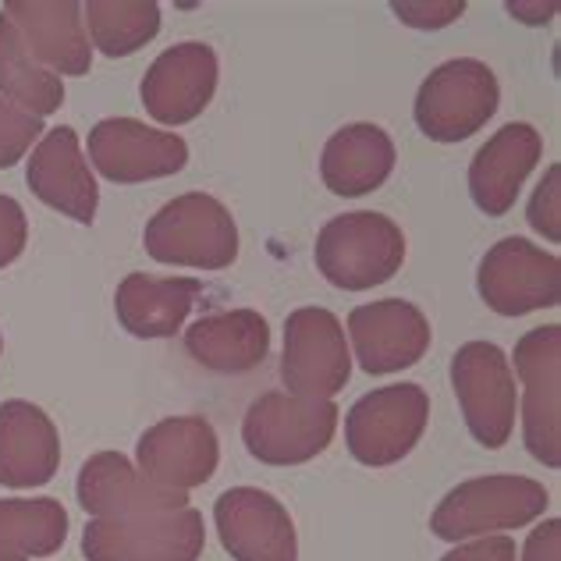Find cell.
<instances>
[{
  "label": "cell",
  "mask_w": 561,
  "mask_h": 561,
  "mask_svg": "<svg viewBox=\"0 0 561 561\" xmlns=\"http://www.w3.org/2000/svg\"><path fill=\"white\" fill-rule=\"evenodd\" d=\"M440 561H515V543H512V537L466 540L455 551H448Z\"/></svg>",
  "instance_id": "obj_32"
},
{
  "label": "cell",
  "mask_w": 561,
  "mask_h": 561,
  "mask_svg": "<svg viewBox=\"0 0 561 561\" xmlns=\"http://www.w3.org/2000/svg\"><path fill=\"white\" fill-rule=\"evenodd\" d=\"M93 168L114 185H139L179 174L188 164V146L182 136L150 128L136 117H103L90 131Z\"/></svg>",
  "instance_id": "obj_11"
},
{
  "label": "cell",
  "mask_w": 561,
  "mask_h": 561,
  "mask_svg": "<svg viewBox=\"0 0 561 561\" xmlns=\"http://www.w3.org/2000/svg\"><path fill=\"white\" fill-rule=\"evenodd\" d=\"M348 334L356 359L370 377L398 374L416 366L431 348V320L405 299H380L348 313Z\"/></svg>",
  "instance_id": "obj_14"
},
{
  "label": "cell",
  "mask_w": 561,
  "mask_h": 561,
  "mask_svg": "<svg viewBox=\"0 0 561 561\" xmlns=\"http://www.w3.org/2000/svg\"><path fill=\"white\" fill-rule=\"evenodd\" d=\"M558 540H561V523L548 519L543 526H537L526 540L523 561H558Z\"/></svg>",
  "instance_id": "obj_33"
},
{
  "label": "cell",
  "mask_w": 561,
  "mask_h": 561,
  "mask_svg": "<svg viewBox=\"0 0 561 561\" xmlns=\"http://www.w3.org/2000/svg\"><path fill=\"white\" fill-rule=\"evenodd\" d=\"M480 299L501 317H526L561 299V260L526 239H501L477 271Z\"/></svg>",
  "instance_id": "obj_10"
},
{
  "label": "cell",
  "mask_w": 561,
  "mask_h": 561,
  "mask_svg": "<svg viewBox=\"0 0 561 561\" xmlns=\"http://www.w3.org/2000/svg\"><path fill=\"white\" fill-rule=\"evenodd\" d=\"M28 242V220L19 199L0 196V271L11 267L25 253Z\"/></svg>",
  "instance_id": "obj_29"
},
{
  "label": "cell",
  "mask_w": 561,
  "mask_h": 561,
  "mask_svg": "<svg viewBox=\"0 0 561 561\" xmlns=\"http://www.w3.org/2000/svg\"><path fill=\"white\" fill-rule=\"evenodd\" d=\"M558 168L548 171V179L537 185V196L529 203V225L534 231H540L548 242L561 239V225H558Z\"/></svg>",
  "instance_id": "obj_30"
},
{
  "label": "cell",
  "mask_w": 561,
  "mask_h": 561,
  "mask_svg": "<svg viewBox=\"0 0 561 561\" xmlns=\"http://www.w3.org/2000/svg\"><path fill=\"white\" fill-rule=\"evenodd\" d=\"M558 348L561 328H534L515 345V374L523 380V437L537 462L561 466V437H558Z\"/></svg>",
  "instance_id": "obj_16"
},
{
  "label": "cell",
  "mask_w": 561,
  "mask_h": 561,
  "mask_svg": "<svg viewBox=\"0 0 561 561\" xmlns=\"http://www.w3.org/2000/svg\"><path fill=\"white\" fill-rule=\"evenodd\" d=\"M25 182L33 188L39 203H47L50 210H61L79 225H93L100 188L90 164L82 157L79 131L68 125H57L54 131H43L39 146L28 160Z\"/></svg>",
  "instance_id": "obj_18"
},
{
  "label": "cell",
  "mask_w": 561,
  "mask_h": 561,
  "mask_svg": "<svg viewBox=\"0 0 561 561\" xmlns=\"http://www.w3.org/2000/svg\"><path fill=\"white\" fill-rule=\"evenodd\" d=\"M79 505L93 519H139L188 508L185 491H168L146 480L122 451H96L79 469Z\"/></svg>",
  "instance_id": "obj_17"
},
{
  "label": "cell",
  "mask_w": 561,
  "mask_h": 561,
  "mask_svg": "<svg viewBox=\"0 0 561 561\" xmlns=\"http://www.w3.org/2000/svg\"><path fill=\"white\" fill-rule=\"evenodd\" d=\"M451 388L477 445L497 451L515 426V374L494 342H469L451 359Z\"/></svg>",
  "instance_id": "obj_8"
},
{
  "label": "cell",
  "mask_w": 561,
  "mask_h": 561,
  "mask_svg": "<svg viewBox=\"0 0 561 561\" xmlns=\"http://www.w3.org/2000/svg\"><path fill=\"white\" fill-rule=\"evenodd\" d=\"M68 540V512L54 497L0 501V551L19 558H50Z\"/></svg>",
  "instance_id": "obj_26"
},
{
  "label": "cell",
  "mask_w": 561,
  "mask_h": 561,
  "mask_svg": "<svg viewBox=\"0 0 561 561\" xmlns=\"http://www.w3.org/2000/svg\"><path fill=\"white\" fill-rule=\"evenodd\" d=\"M548 512L543 483L515 472H494L459 483L431 515V534L440 540H469L497 529H519Z\"/></svg>",
  "instance_id": "obj_3"
},
{
  "label": "cell",
  "mask_w": 561,
  "mask_h": 561,
  "mask_svg": "<svg viewBox=\"0 0 561 561\" xmlns=\"http://www.w3.org/2000/svg\"><path fill=\"white\" fill-rule=\"evenodd\" d=\"M203 295L196 277H153L128 274L114 295L117 323L136 337H171L182 331L185 317Z\"/></svg>",
  "instance_id": "obj_24"
},
{
  "label": "cell",
  "mask_w": 561,
  "mask_h": 561,
  "mask_svg": "<svg viewBox=\"0 0 561 561\" xmlns=\"http://www.w3.org/2000/svg\"><path fill=\"white\" fill-rule=\"evenodd\" d=\"M203 548L206 526L192 505L139 519H90L82 529L90 561H196Z\"/></svg>",
  "instance_id": "obj_7"
},
{
  "label": "cell",
  "mask_w": 561,
  "mask_h": 561,
  "mask_svg": "<svg viewBox=\"0 0 561 561\" xmlns=\"http://www.w3.org/2000/svg\"><path fill=\"white\" fill-rule=\"evenodd\" d=\"M214 523L234 561H299V537L288 508L256 486H231L217 497Z\"/></svg>",
  "instance_id": "obj_12"
},
{
  "label": "cell",
  "mask_w": 561,
  "mask_h": 561,
  "mask_svg": "<svg viewBox=\"0 0 561 561\" xmlns=\"http://www.w3.org/2000/svg\"><path fill=\"white\" fill-rule=\"evenodd\" d=\"M497 76L477 57H455L423 79L412 117L426 139L462 142L497 114Z\"/></svg>",
  "instance_id": "obj_5"
},
{
  "label": "cell",
  "mask_w": 561,
  "mask_h": 561,
  "mask_svg": "<svg viewBox=\"0 0 561 561\" xmlns=\"http://www.w3.org/2000/svg\"><path fill=\"white\" fill-rule=\"evenodd\" d=\"M352 377L348 342L331 309L302 306L285 320V356H280V380L288 394L331 398L345 391Z\"/></svg>",
  "instance_id": "obj_9"
},
{
  "label": "cell",
  "mask_w": 561,
  "mask_h": 561,
  "mask_svg": "<svg viewBox=\"0 0 561 561\" xmlns=\"http://www.w3.org/2000/svg\"><path fill=\"white\" fill-rule=\"evenodd\" d=\"M0 352H4V337H0Z\"/></svg>",
  "instance_id": "obj_36"
},
{
  "label": "cell",
  "mask_w": 561,
  "mask_h": 561,
  "mask_svg": "<svg viewBox=\"0 0 561 561\" xmlns=\"http://www.w3.org/2000/svg\"><path fill=\"white\" fill-rule=\"evenodd\" d=\"M540 131L526 122H512L486 139L469 164V196L486 217H505L529 171L540 164Z\"/></svg>",
  "instance_id": "obj_20"
},
{
  "label": "cell",
  "mask_w": 561,
  "mask_h": 561,
  "mask_svg": "<svg viewBox=\"0 0 561 561\" xmlns=\"http://www.w3.org/2000/svg\"><path fill=\"white\" fill-rule=\"evenodd\" d=\"M139 472L168 491H192L210 483L220 462L217 431L203 416H171L153 423L136 445Z\"/></svg>",
  "instance_id": "obj_15"
},
{
  "label": "cell",
  "mask_w": 561,
  "mask_h": 561,
  "mask_svg": "<svg viewBox=\"0 0 561 561\" xmlns=\"http://www.w3.org/2000/svg\"><path fill=\"white\" fill-rule=\"evenodd\" d=\"M313 256L334 288L366 291L402 271L405 234L391 217L374 210L342 214L320 228Z\"/></svg>",
  "instance_id": "obj_2"
},
{
  "label": "cell",
  "mask_w": 561,
  "mask_h": 561,
  "mask_svg": "<svg viewBox=\"0 0 561 561\" xmlns=\"http://www.w3.org/2000/svg\"><path fill=\"white\" fill-rule=\"evenodd\" d=\"M394 171V142L374 122H352L337 128L323 146L320 179L334 196L356 199L380 188Z\"/></svg>",
  "instance_id": "obj_22"
},
{
  "label": "cell",
  "mask_w": 561,
  "mask_h": 561,
  "mask_svg": "<svg viewBox=\"0 0 561 561\" xmlns=\"http://www.w3.org/2000/svg\"><path fill=\"white\" fill-rule=\"evenodd\" d=\"M85 36H93V47L107 57H128L142 50L160 33V8L153 0H93L82 8Z\"/></svg>",
  "instance_id": "obj_27"
},
{
  "label": "cell",
  "mask_w": 561,
  "mask_h": 561,
  "mask_svg": "<svg viewBox=\"0 0 561 561\" xmlns=\"http://www.w3.org/2000/svg\"><path fill=\"white\" fill-rule=\"evenodd\" d=\"M36 139H43V117L14 107L0 96V171L19 164Z\"/></svg>",
  "instance_id": "obj_28"
},
{
  "label": "cell",
  "mask_w": 561,
  "mask_h": 561,
  "mask_svg": "<svg viewBox=\"0 0 561 561\" xmlns=\"http://www.w3.org/2000/svg\"><path fill=\"white\" fill-rule=\"evenodd\" d=\"M142 245L157 263L171 267L225 271L239 260V225L220 199L185 192L150 217Z\"/></svg>",
  "instance_id": "obj_1"
},
{
  "label": "cell",
  "mask_w": 561,
  "mask_h": 561,
  "mask_svg": "<svg viewBox=\"0 0 561 561\" xmlns=\"http://www.w3.org/2000/svg\"><path fill=\"white\" fill-rule=\"evenodd\" d=\"M4 14L19 28L22 43L36 61L54 76H85L93 68L90 36H85L82 4L61 0V4H43V0H8Z\"/></svg>",
  "instance_id": "obj_19"
},
{
  "label": "cell",
  "mask_w": 561,
  "mask_h": 561,
  "mask_svg": "<svg viewBox=\"0 0 561 561\" xmlns=\"http://www.w3.org/2000/svg\"><path fill=\"white\" fill-rule=\"evenodd\" d=\"M217 93V54L206 43H174L146 68L139 85L146 114L160 125H188L210 107Z\"/></svg>",
  "instance_id": "obj_13"
},
{
  "label": "cell",
  "mask_w": 561,
  "mask_h": 561,
  "mask_svg": "<svg viewBox=\"0 0 561 561\" xmlns=\"http://www.w3.org/2000/svg\"><path fill=\"white\" fill-rule=\"evenodd\" d=\"M185 352L203 370L249 374L267 359L271 323L256 309H228L196 320L185 331Z\"/></svg>",
  "instance_id": "obj_23"
},
{
  "label": "cell",
  "mask_w": 561,
  "mask_h": 561,
  "mask_svg": "<svg viewBox=\"0 0 561 561\" xmlns=\"http://www.w3.org/2000/svg\"><path fill=\"white\" fill-rule=\"evenodd\" d=\"M431 398L420 383H391L363 394L345 416V445L363 466H394L420 445Z\"/></svg>",
  "instance_id": "obj_6"
},
{
  "label": "cell",
  "mask_w": 561,
  "mask_h": 561,
  "mask_svg": "<svg viewBox=\"0 0 561 561\" xmlns=\"http://www.w3.org/2000/svg\"><path fill=\"white\" fill-rule=\"evenodd\" d=\"M0 96L36 117L61 111L65 103V82L28 54L4 11H0Z\"/></svg>",
  "instance_id": "obj_25"
},
{
  "label": "cell",
  "mask_w": 561,
  "mask_h": 561,
  "mask_svg": "<svg viewBox=\"0 0 561 561\" xmlns=\"http://www.w3.org/2000/svg\"><path fill=\"white\" fill-rule=\"evenodd\" d=\"M61 466V434L33 402L11 398L0 405V483L33 491L54 480Z\"/></svg>",
  "instance_id": "obj_21"
},
{
  "label": "cell",
  "mask_w": 561,
  "mask_h": 561,
  "mask_svg": "<svg viewBox=\"0 0 561 561\" xmlns=\"http://www.w3.org/2000/svg\"><path fill=\"white\" fill-rule=\"evenodd\" d=\"M337 431V405L328 398L267 391L249 405L242 440L267 466H302L328 451Z\"/></svg>",
  "instance_id": "obj_4"
},
{
  "label": "cell",
  "mask_w": 561,
  "mask_h": 561,
  "mask_svg": "<svg viewBox=\"0 0 561 561\" xmlns=\"http://www.w3.org/2000/svg\"><path fill=\"white\" fill-rule=\"evenodd\" d=\"M391 11L412 28H445L466 11L462 0H445V4H391Z\"/></svg>",
  "instance_id": "obj_31"
},
{
  "label": "cell",
  "mask_w": 561,
  "mask_h": 561,
  "mask_svg": "<svg viewBox=\"0 0 561 561\" xmlns=\"http://www.w3.org/2000/svg\"><path fill=\"white\" fill-rule=\"evenodd\" d=\"M508 11L515 14V19H526L529 25H543V19H551V14L558 11V4H534V8H526V4H508Z\"/></svg>",
  "instance_id": "obj_34"
},
{
  "label": "cell",
  "mask_w": 561,
  "mask_h": 561,
  "mask_svg": "<svg viewBox=\"0 0 561 561\" xmlns=\"http://www.w3.org/2000/svg\"><path fill=\"white\" fill-rule=\"evenodd\" d=\"M0 561H25V558H19V554H4V551H0Z\"/></svg>",
  "instance_id": "obj_35"
}]
</instances>
